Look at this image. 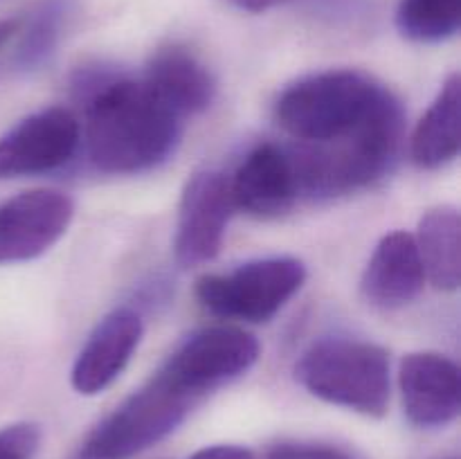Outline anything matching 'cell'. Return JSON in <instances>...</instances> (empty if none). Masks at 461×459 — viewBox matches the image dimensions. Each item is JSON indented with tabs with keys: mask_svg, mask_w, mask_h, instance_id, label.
I'll return each mask as SVG.
<instances>
[{
	"mask_svg": "<svg viewBox=\"0 0 461 459\" xmlns=\"http://www.w3.org/2000/svg\"><path fill=\"white\" fill-rule=\"evenodd\" d=\"M183 135V117L160 102L144 81L102 79L86 106L84 144L102 174H144L169 160Z\"/></svg>",
	"mask_w": 461,
	"mask_h": 459,
	"instance_id": "6da1fadb",
	"label": "cell"
},
{
	"mask_svg": "<svg viewBox=\"0 0 461 459\" xmlns=\"http://www.w3.org/2000/svg\"><path fill=\"white\" fill-rule=\"evenodd\" d=\"M403 138V106L392 99L354 135L288 148L300 196L336 198L381 180L394 166Z\"/></svg>",
	"mask_w": 461,
	"mask_h": 459,
	"instance_id": "7a4b0ae2",
	"label": "cell"
},
{
	"mask_svg": "<svg viewBox=\"0 0 461 459\" xmlns=\"http://www.w3.org/2000/svg\"><path fill=\"white\" fill-rule=\"evenodd\" d=\"M394 97L365 72L327 70L288 86L275 102V120L297 142H333L363 129Z\"/></svg>",
	"mask_w": 461,
	"mask_h": 459,
	"instance_id": "3957f363",
	"label": "cell"
},
{
	"mask_svg": "<svg viewBox=\"0 0 461 459\" xmlns=\"http://www.w3.org/2000/svg\"><path fill=\"white\" fill-rule=\"evenodd\" d=\"M295 378L315 399L365 417H385L390 408V356L374 342L324 338L297 360Z\"/></svg>",
	"mask_w": 461,
	"mask_h": 459,
	"instance_id": "277c9868",
	"label": "cell"
},
{
	"mask_svg": "<svg viewBox=\"0 0 461 459\" xmlns=\"http://www.w3.org/2000/svg\"><path fill=\"white\" fill-rule=\"evenodd\" d=\"M198 396L158 369L86 435L70 459H133L169 436L187 418Z\"/></svg>",
	"mask_w": 461,
	"mask_h": 459,
	"instance_id": "5b68a950",
	"label": "cell"
},
{
	"mask_svg": "<svg viewBox=\"0 0 461 459\" xmlns=\"http://www.w3.org/2000/svg\"><path fill=\"white\" fill-rule=\"evenodd\" d=\"M306 282V266L295 256H266L230 273L196 279V297L221 320L264 324L273 320Z\"/></svg>",
	"mask_w": 461,
	"mask_h": 459,
	"instance_id": "8992f818",
	"label": "cell"
},
{
	"mask_svg": "<svg viewBox=\"0 0 461 459\" xmlns=\"http://www.w3.org/2000/svg\"><path fill=\"white\" fill-rule=\"evenodd\" d=\"M259 358L255 336L237 327H207L176 346L162 369L198 399L243 376Z\"/></svg>",
	"mask_w": 461,
	"mask_h": 459,
	"instance_id": "52a82bcc",
	"label": "cell"
},
{
	"mask_svg": "<svg viewBox=\"0 0 461 459\" xmlns=\"http://www.w3.org/2000/svg\"><path fill=\"white\" fill-rule=\"evenodd\" d=\"M232 214V196L223 174L203 169L189 176L180 196L174 238L180 268H196L219 255Z\"/></svg>",
	"mask_w": 461,
	"mask_h": 459,
	"instance_id": "ba28073f",
	"label": "cell"
},
{
	"mask_svg": "<svg viewBox=\"0 0 461 459\" xmlns=\"http://www.w3.org/2000/svg\"><path fill=\"white\" fill-rule=\"evenodd\" d=\"M81 144V124L68 108L32 112L0 138V180L61 169Z\"/></svg>",
	"mask_w": 461,
	"mask_h": 459,
	"instance_id": "9c48e42d",
	"label": "cell"
},
{
	"mask_svg": "<svg viewBox=\"0 0 461 459\" xmlns=\"http://www.w3.org/2000/svg\"><path fill=\"white\" fill-rule=\"evenodd\" d=\"M75 202L54 189H32L0 205V264L39 259L70 228Z\"/></svg>",
	"mask_w": 461,
	"mask_h": 459,
	"instance_id": "30bf717a",
	"label": "cell"
},
{
	"mask_svg": "<svg viewBox=\"0 0 461 459\" xmlns=\"http://www.w3.org/2000/svg\"><path fill=\"white\" fill-rule=\"evenodd\" d=\"M401 400L405 417L417 428H444L459 417V367L437 351H414L401 360Z\"/></svg>",
	"mask_w": 461,
	"mask_h": 459,
	"instance_id": "8fae6325",
	"label": "cell"
},
{
	"mask_svg": "<svg viewBox=\"0 0 461 459\" xmlns=\"http://www.w3.org/2000/svg\"><path fill=\"white\" fill-rule=\"evenodd\" d=\"M142 333V315L135 309L122 306L104 315L72 364L70 382L75 392L95 396L108 390L131 363Z\"/></svg>",
	"mask_w": 461,
	"mask_h": 459,
	"instance_id": "7c38bea8",
	"label": "cell"
},
{
	"mask_svg": "<svg viewBox=\"0 0 461 459\" xmlns=\"http://www.w3.org/2000/svg\"><path fill=\"white\" fill-rule=\"evenodd\" d=\"M228 184L234 210L255 219H277L300 198L291 153L273 142L252 148Z\"/></svg>",
	"mask_w": 461,
	"mask_h": 459,
	"instance_id": "4fadbf2b",
	"label": "cell"
},
{
	"mask_svg": "<svg viewBox=\"0 0 461 459\" xmlns=\"http://www.w3.org/2000/svg\"><path fill=\"white\" fill-rule=\"evenodd\" d=\"M423 286L426 273L412 234L405 230L385 234L363 273L365 300L376 309L396 310L412 304Z\"/></svg>",
	"mask_w": 461,
	"mask_h": 459,
	"instance_id": "5bb4252c",
	"label": "cell"
},
{
	"mask_svg": "<svg viewBox=\"0 0 461 459\" xmlns=\"http://www.w3.org/2000/svg\"><path fill=\"white\" fill-rule=\"evenodd\" d=\"M142 81L183 120L205 112L216 97V79L210 68L178 43L162 45L151 54Z\"/></svg>",
	"mask_w": 461,
	"mask_h": 459,
	"instance_id": "9a60e30c",
	"label": "cell"
},
{
	"mask_svg": "<svg viewBox=\"0 0 461 459\" xmlns=\"http://www.w3.org/2000/svg\"><path fill=\"white\" fill-rule=\"evenodd\" d=\"M70 0H43L12 21L0 22V52L16 70H39L61 43Z\"/></svg>",
	"mask_w": 461,
	"mask_h": 459,
	"instance_id": "2e32d148",
	"label": "cell"
},
{
	"mask_svg": "<svg viewBox=\"0 0 461 459\" xmlns=\"http://www.w3.org/2000/svg\"><path fill=\"white\" fill-rule=\"evenodd\" d=\"M461 148V76L457 72L441 86L426 115L410 138V158L419 169L435 171L450 165Z\"/></svg>",
	"mask_w": 461,
	"mask_h": 459,
	"instance_id": "e0dca14e",
	"label": "cell"
},
{
	"mask_svg": "<svg viewBox=\"0 0 461 459\" xmlns=\"http://www.w3.org/2000/svg\"><path fill=\"white\" fill-rule=\"evenodd\" d=\"M421 256L426 282L437 291L455 292L461 284V216L455 207L428 210L412 234Z\"/></svg>",
	"mask_w": 461,
	"mask_h": 459,
	"instance_id": "ac0fdd59",
	"label": "cell"
},
{
	"mask_svg": "<svg viewBox=\"0 0 461 459\" xmlns=\"http://www.w3.org/2000/svg\"><path fill=\"white\" fill-rule=\"evenodd\" d=\"M461 25V0H401L396 27L414 43H441L453 39Z\"/></svg>",
	"mask_w": 461,
	"mask_h": 459,
	"instance_id": "d6986e66",
	"label": "cell"
},
{
	"mask_svg": "<svg viewBox=\"0 0 461 459\" xmlns=\"http://www.w3.org/2000/svg\"><path fill=\"white\" fill-rule=\"evenodd\" d=\"M41 446L36 423H12L0 428V459H34Z\"/></svg>",
	"mask_w": 461,
	"mask_h": 459,
	"instance_id": "ffe728a7",
	"label": "cell"
},
{
	"mask_svg": "<svg viewBox=\"0 0 461 459\" xmlns=\"http://www.w3.org/2000/svg\"><path fill=\"white\" fill-rule=\"evenodd\" d=\"M266 459H351L342 448L320 441H282Z\"/></svg>",
	"mask_w": 461,
	"mask_h": 459,
	"instance_id": "44dd1931",
	"label": "cell"
},
{
	"mask_svg": "<svg viewBox=\"0 0 461 459\" xmlns=\"http://www.w3.org/2000/svg\"><path fill=\"white\" fill-rule=\"evenodd\" d=\"M189 459H257L255 453L243 446L221 444V446H207V448L196 450Z\"/></svg>",
	"mask_w": 461,
	"mask_h": 459,
	"instance_id": "7402d4cb",
	"label": "cell"
},
{
	"mask_svg": "<svg viewBox=\"0 0 461 459\" xmlns=\"http://www.w3.org/2000/svg\"><path fill=\"white\" fill-rule=\"evenodd\" d=\"M230 4H234L241 12H250V14H264L268 9L279 7V4H286L291 0H228Z\"/></svg>",
	"mask_w": 461,
	"mask_h": 459,
	"instance_id": "603a6c76",
	"label": "cell"
},
{
	"mask_svg": "<svg viewBox=\"0 0 461 459\" xmlns=\"http://www.w3.org/2000/svg\"><path fill=\"white\" fill-rule=\"evenodd\" d=\"M450 459H453V457H450Z\"/></svg>",
	"mask_w": 461,
	"mask_h": 459,
	"instance_id": "cb8c5ba5",
	"label": "cell"
}]
</instances>
